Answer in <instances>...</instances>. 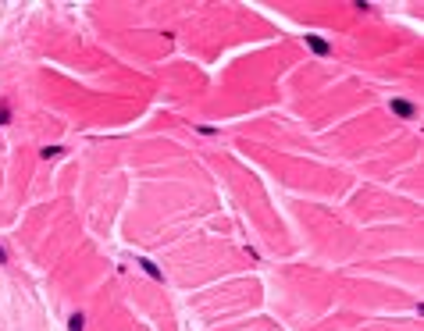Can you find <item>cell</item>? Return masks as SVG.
<instances>
[{"label": "cell", "mask_w": 424, "mask_h": 331, "mask_svg": "<svg viewBox=\"0 0 424 331\" xmlns=\"http://www.w3.org/2000/svg\"><path fill=\"white\" fill-rule=\"evenodd\" d=\"M392 114H399V118H414V103H410V100H392Z\"/></svg>", "instance_id": "obj_1"}, {"label": "cell", "mask_w": 424, "mask_h": 331, "mask_svg": "<svg viewBox=\"0 0 424 331\" xmlns=\"http://www.w3.org/2000/svg\"><path fill=\"white\" fill-rule=\"evenodd\" d=\"M139 267H143V271H146V274H150V278H157V281H164V274H160V267H157L153 260H146V256H143V260H139Z\"/></svg>", "instance_id": "obj_2"}, {"label": "cell", "mask_w": 424, "mask_h": 331, "mask_svg": "<svg viewBox=\"0 0 424 331\" xmlns=\"http://www.w3.org/2000/svg\"><path fill=\"white\" fill-rule=\"evenodd\" d=\"M307 47H310L314 54H328V43H325L321 36H307Z\"/></svg>", "instance_id": "obj_3"}, {"label": "cell", "mask_w": 424, "mask_h": 331, "mask_svg": "<svg viewBox=\"0 0 424 331\" xmlns=\"http://www.w3.org/2000/svg\"><path fill=\"white\" fill-rule=\"evenodd\" d=\"M86 328V317H82V314H71L68 317V331H82Z\"/></svg>", "instance_id": "obj_4"}, {"label": "cell", "mask_w": 424, "mask_h": 331, "mask_svg": "<svg viewBox=\"0 0 424 331\" xmlns=\"http://www.w3.org/2000/svg\"><path fill=\"white\" fill-rule=\"evenodd\" d=\"M39 153H43V157L50 161V157H57V153H61V146H47V150H39Z\"/></svg>", "instance_id": "obj_5"}, {"label": "cell", "mask_w": 424, "mask_h": 331, "mask_svg": "<svg viewBox=\"0 0 424 331\" xmlns=\"http://www.w3.org/2000/svg\"><path fill=\"white\" fill-rule=\"evenodd\" d=\"M4 260H7V253H4V249H0V263H4Z\"/></svg>", "instance_id": "obj_6"}]
</instances>
